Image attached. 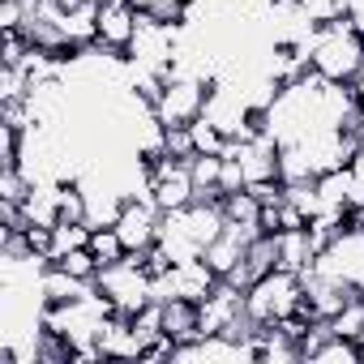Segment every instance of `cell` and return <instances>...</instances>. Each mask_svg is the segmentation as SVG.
<instances>
[{"label":"cell","mask_w":364,"mask_h":364,"mask_svg":"<svg viewBox=\"0 0 364 364\" xmlns=\"http://www.w3.org/2000/svg\"><path fill=\"white\" fill-rule=\"evenodd\" d=\"M309 60L326 82H351L364 69V31L351 18L317 26V35L309 43Z\"/></svg>","instance_id":"6da1fadb"},{"label":"cell","mask_w":364,"mask_h":364,"mask_svg":"<svg viewBox=\"0 0 364 364\" xmlns=\"http://www.w3.org/2000/svg\"><path fill=\"white\" fill-rule=\"evenodd\" d=\"M245 309L253 321L270 326V321H287L304 309V274L296 270H270L266 279H257L249 291H245Z\"/></svg>","instance_id":"7a4b0ae2"},{"label":"cell","mask_w":364,"mask_h":364,"mask_svg":"<svg viewBox=\"0 0 364 364\" xmlns=\"http://www.w3.org/2000/svg\"><path fill=\"white\" fill-rule=\"evenodd\" d=\"M95 287H99V291L112 300V309L124 313V317H133V313H141V309L150 304V270L141 266V253H129L124 262L103 266V270L95 274Z\"/></svg>","instance_id":"3957f363"},{"label":"cell","mask_w":364,"mask_h":364,"mask_svg":"<svg viewBox=\"0 0 364 364\" xmlns=\"http://www.w3.org/2000/svg\"><path fill=\"white\" fill-rule=\"evenodd\" d=\"M210 86L206 77H193V73H167L159 99H154V116L159 124H193L202 112H206V99H210Z\"/></svg>","instance_id":"277c9868"},{"label":"cell","mask_w":364,"mask_h":364,"mask_svg":"<svg viewBox=\"0 0 364 364\" xmlns=\"http://www.w3.org/2000/svg\"><path fill=\"white\" fill-rule=\"evenodd\" d=\"M313 270H321V274H330V279H338V283L360 287V283H364V228L351 219V223L317 253Z\"/></svg>","instance_id":"5b68a950"},{"label":"cell","mask_w":364,"mask_h":364,"mask_svg":"<svg viewBox=\"0 0 364 364\" xmlns=\"http://www.w3.org/2000/svg\"><path fill=\"white\" fill-rule=\"evenodd\" d=\"M137 22H141V9L133 0H99V35H95V52H107V56H120L129 52L133 35H137Z\"/></svg>","instance_id":"8992f818"},{"label":"cell","mask_w":364,"mask_h":364,"mask_svg":"<svg viewBox=\"0 0 364 364\" xmlns=\"http://www.w3.org/2000/svg\"><path fill=\"white\" fill-rule=\"evenodd\" d=\"M215 287H219V274H215V266H210L206 257L176 262V266H171V291H176L180 300H193V304H202V300H206Z\"/></svg>","instance_id":"52a82bcc"},{"label":"cell","mask_w":364,"mask_h":364,"mask_svg":"<svg viewBox=\"0 0 364 364\" xmlns=\"http://www.w3.org/2000/svg\"><path fill=\"white\" fill-rule=\"evenodd\" d=\"M159 249L171 257V266H176V262L202 257V245H198V236L189 232V223H185V215H180V210H167V215H163V223H159Z\"/></svg>","instance_id":"ba28073f"},{"label":"cell","mask_w":364,"mask_h":364,"mask_svg":"<svg viewBox=\"0 0 364 364\" xmlns=\"http://www.w3.org/2000/svg\"><path fill=\"white\" fill-rule=\"evenodd\" d=\"M99 351H103V360H141V338L133 330V317L112 313L99 334Z\"/></svg>","instance_id":"9c48e42d"},{"label":"cell","mask_w":364,"mask_h":364,"mask_svg":"<svg viewBox=\"0 0 364 364\" xmlns=\"http://www.w3.org/2000/svg\"><path fill=\"white\" fill-rule=\"evenodd\" d=\"M39 291H43V304H69V300H82V296H90L95 291V283L90 279H77V274H69L65 266H48L43 274H39Z\"/></svg>","instance_id":"30bf717a"},{"label":"cell","mask_w":364,"mask_h":364,"mask_svg":"<svg viewBox=\"0 0 364 364\" xmlns=\"http://www.w3.org/2000/svg\"><path fill=\"white\" fill-rule=\"evenodd\" d=\"M274 236H279V266L296 270V274H309L313 262H317V245H313L309 228H291V232H274Z\"/></svg>","instance_id":"8fae6325"},{"label":"cell","mask_w":364,"mask_h":364,"mask_svg":"<svg viewBox=\"0 0 364 364\" xmlns=\"http://www.w3.org/2000/svg\"><path fill=\"white\" fill-rule=\"evenodd\" d=\"M163 334L167 338H176V347L180 343H193V338H202V317H198V304L193 300H167L163 304Z\"/></svg>","instance_id":"7c38bea8"},{"label":"cell","mask_w":364,"mask_h":364,"mask_svg":"<svg viewBox=\"0 0 364 364\" xmlns=\"http://www.w3.org/2000/svg\"><path fill=\"white\" fill-rule=\"evenodd\" d=\"M90 223H73V219H60L56 228H48V257L60 262L69 257L73 249H90Z\"/></svg>","instance_id":"4fadbf2b"},{"label":"cell","mask_w":364,"mask_h":364,"mask_svg":"<svg viewBox=\"0 0 364 364\" xmlns=\"http://www.w3.org/2000/svg\"><path fill=\"white\" fill-rule=\"evenodd\" d=\"M304 360H313V364H360L364 360V343L343 338V334H326Z\"/></svg>","instance_id":"5bb4252c"},{"label":"cell","mask_w":364,"mask_h":364,"mask_svg":"<svg viewBox=\"0 0 364 364\" xmlns=\"http://www.w3.org/2000/svg\"><path fill=\"white\" fill-rule=\"evenodd\" d=\"M90 253H95L99 270H103V266H116V262L129 257V249H124V240H120L116 228H95V232H90Z\"/></svg>","instance_id":"9a60e30c"},{"label":"cell","mask_w":364,"mask_h":364,"mask_svg":"<svg viewBox=\"0 0 364 364\" xmlns=\"http://www.w3.org/2000/svg\"><path fill=\"white\" fill-rule=\"evenodd\" d=\"M193 146H198V154H228V146H232V137L219 129V124H210L206 116H198L193 124Z\"/></svg>","instance_id":"2e32d148"},{"label":"cell","mask_w":364,"mask_h":364,"mask_svg":"<svg viewBox=\"0 0 364 364\" xmlns=\"http://www.w3.org/2000/svg\"><path fill=\"white\" fill-rule=\"evenodd\" d=\"M300 9L313 26H330V22L351 18V0H300Z\"/></svg>","instance_id":"e0dca14e"},{"label":"cell","mask_w":364,"mask_h":364,"mask_svg":"<svg viewBox=\"0 0 364 364\" xmlns=\"http://www.w3.org/2000/svg\"><path fill=\"white\" fill-rule=\"evenodd\" d=\"M31 189H35V180L22 171V167H0V202H26L31 198Z\"/></svg>","instance_id":"ac0fdd59"},{"label":"cell","mask_w":364,"mask_h":364,"mask_svg":"<svg viewBox=\"0 0 364 364\" xmlns=\"http://www.w3.org/2000/svg\"><path fill=\"white\" fill-rule=\"evenodd\" d=\"M163 154H171V159H193L198 154V146H193V129L189 124H163Z\"/></svg>","instance_id":"d6986e66"},{"label":"cell","mask_w":364,"mask_h":364,"mask_svg":"<svg viewBox=\"0 0 364 364\" xmlns=\"http://www.w3.org/2000/svg\"><path fill=\"white\" fill-rule=\"evenodd\" d=\"M56 266H65L69 274L90 279V283H95V274H99V262H95V253H90V249H73V253H69V257H60Z\"/></svg>","instance_id":"ffe728a7"},{"label":"cell","mask_w":364,"mask_h":364,"mask_svg":"<svg viewBox=\"0 0 364 364\" xmlns=\"http://www.w3.org/2000/svg\"><path fill=\"white\" fill-rule=\"evenodd\" d=\"M22 22H26V5H22V0H0V35L22 31Z\"/></svg>","instance_id":"44dd1931"},{"label":"cell","mask_w":364,"mask_h":364,"mask_svg":"<svg viewBox=\"0 0 364 364\" xmlns=\"http://www.w3.org/2000/svg\"><path fill=\"white\" fill-rule=\"evenodd\" d=\"M133 5H137V9H141V14H146V9H150V5H154V0H133Z\"/></svg>","instance_id":"7402d4cb"},{"label":"cell","mask_w":364,"mask_h":364,"mask_svg":"<svg viewBox=\"0 0 364 364\" xmlns=\"http://www.w3.org/2000/svg\"><path fill=\"white\" fill-rule=\"evenodd\" d=\"M355 223H360V228H364V202H360V210H355Z\"/></svg>","instance_id":"603a6c76"}]
</instances>
